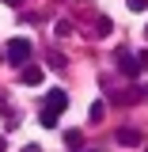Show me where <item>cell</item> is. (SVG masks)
Segmentation results:
<instances>
[{"mask_svg":"<svg viewBox=\"0 0 148 152\" xmlns=\"http://www.w3.org/2000/svg\"><path fill=\"white\" fill-rule=\"evenodd\" d=\"M31 53H34V46L27 42V38H12L8 42V50H4V57L15 65V69H23V65H31Z\"/></svg>","mask_w":148,"mask_h":152,"instance_id":"cell-1","label":"cell"},{"mask_svg":"<svg viewBox=\"0 0 148 152\" xmlns=\"http://www.w3.org/2000/svg\"><path fill=\"white\" fill-rule=\"evenodd\" d=\"M114 61H118V69H122V76H125V80H137V76H141L137 57H129L125 50H114Z\"/></svg>","mask_w":148,"mask_h":152,"instance_id":"cell-2","label":"cell"},{"mask_svg":"<svg viewBox=\"0 0 148 152\" xmlns=\"http://www.w3.org/2000/svg\"><path fill=\"white\" fill-rule=\"evenodd\" d=\"M65 107H69V91L53 88V91L46 95V110H50V114H57V118H61V110H65Z\"/></svg>","mask_w":148,"mask_h":152,"instance_id":"cell-3","label":"cell"},{"mask_svg":"<svg viewBox=\"0 0 148 152\" xmlns=\"http://www.w3.org/2000/svg\"><path fill=\"white\" fill-rule=\"evenodd\" d=\"M42 69H38V65H23V69H19V80H23V84H27V88H38V84H42Z\"/></svg>","mask_w":148,"mask_h":152,"instance_id":"cell-4","label":"cell"},{"mask_svg":"<svg viewBox=\"0 0 148 152\" xmlns=\"http://www.w3.org/2000/svg\"><path fill=\"white\" fill-rule=\"evenodd\" d=\"M118 145H125V148H137V145H141V133H137V129H118Z\"/></svg>","mask_w":148,"mask_h":152,"instance_id":"cell-5","label":"cell"},{"mask_svg":"<svg viewBox=\"0 0 148 152\" xmlns=\"http://www.w3.org/2000/svg\"><path fill=\"white\" fill-rule=\"evenodd\" d=\"M65 145H69L72 152H84V133L80 129H65Z\"/></svg>","mask_w":148,"mask_h":152,"instance_id":"cell-6","label":"cell"},{"mask_svg":"<svg viewBox=\"0 0 148 152\" xmlns=\"http://www.w3.org/2000/svg\"><path fill=\"white\" fill-rule=\"evenodd\" d=\"M103 114H106V103L95 99V103H91V122H103Z\"/></svg>","mask_w":148,"mask_h":152,"instance_id":"cell-7","label":"cell"},{"mask_svg":"<svg viewBox=\"0 0 148 152\" xmlns=\"http://www.w3.org/2000/svg\"><path fill=\"white\" fill-rule=\"evenodd\" d=\"M125 4H129V12H144L148 8V0H125Z\"/></svg>","mask_w":148,"mask_h":152,"instance_id":"cell-8","label":"cell"},{"mask_svg":"<svg viewBox=\"0 0 148 152\" xmlns=\"http://www.w3.org/2000/svg\"><path fill=\"white\" fill-rule=\"evenodd\" d=\"M137 65H141V72L148 69V50H141V57H137Z\"/></svg>","mask_w":148,"mask_h":152,"instance_id":"cell-9","label":"cell"},{"mask_svg":"<svg viewBox=\"0 0 148 152\" xmlns=\"http://www.w3.org/2000/svg\"><path fill=\"white\" fill-rule=\"evenodd\" d=\"M4 4H8V8H19V4H23V0H4Z\"/></svg>","mask_w":148,"mask_h":152,"instance_id":"cell-10","label":"cell"},{"mask_svg":"<svg viewBox=\"0 0 148 152\" xmlns=\"http://www.w3.org/2000/svg\"><path fill=\"white\" fill-rule=\"evenodd\" d=\"M0 152H8V137H0Z\"/></svg>","mask_w":148,"mask_h":152,"instance_id":"cell-11","label":"cell"},{"mask_svg":"<svg viewBox=\"0 0 148 152\" xmlns=\"http://www.w3.org/2000/svg\"><path fill=\"white\" fill-rule=\"evenodd\" d=\"M23 152H42V148H38V145H27V148H23Z\"/></svg>","mask_w":148,"mask_h":152,"instance_id":"cell-12","label":"cell"},{"mask_svg":"<svg viewBox=\"0 0 148 152\" xmlns=\"http://www.w3.org/2000/svg\"><path fill=\"white\" fill-rule=\"evenodd\" d=\"M144 38H148V23H144Z\"/></svg>","mask_w":148,"mask_h":152,"instance_id":"cell-13","label":"cell"},{"mask_svg":"<svg viewBox=\"0 0 148 152\" xmlns=\"http://www.w3.org/2000/svg\"><path fill=\"white\" fill-rule=\"evenodd\" d=\"M87 152H95V148H87Z\"/></svg>","mask_w":148,"mask_h":152,"instance_id":"cell-14","label":"cell"},{"mask_svg":"<svg viewBox=\"0 0 148 152\" xmlns=\"http://www.w3.org/2000/svg\"><path fill=\"white\" fill-rule=\"evenodd\" d=\"M144 152H148V148H144Z\"/></svg>","mask_w":148,"mask_h":152,"instance_id":"cell-15","label":"cell"}]
</instances>
